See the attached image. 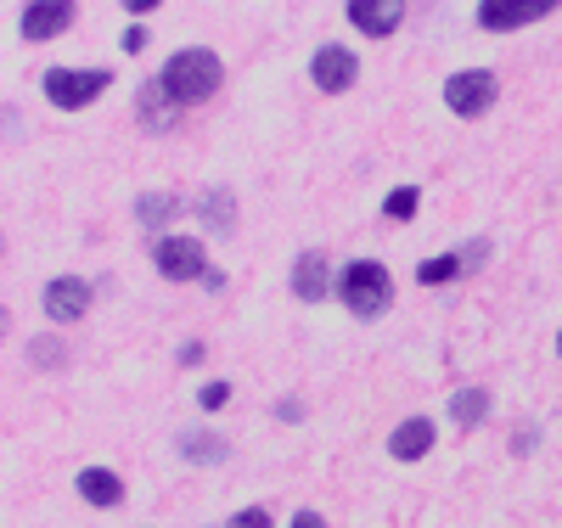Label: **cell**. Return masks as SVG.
Returning a JSON list of instances; mask_svg holds the SVG:
<instances>
[{
  "instance_id": "obj_1",
  "label": "cell",
  "mask_w": 562,
  "mask_h": 528,
  "mask_svg": "<svg viewBox=\"0 0 562 528\" xmlns=\"http://www.w3.org/2000/svg\"><path fill=\"white\" fill-rule=\"evenodd\" d=\"M220 79H225V63H220V52H209V45H180L158 74L169 108H203L220 90Z\"/></svg>"
},
{
  "instance_id": "obj_2",
  "label": "cell",
  "mask_w": 562,
  "mask_h": 528,
  "mask_svg": "<svg viewBox=\"0 0 562 528\" xmlns=\"http://www.w3.org/2000/svg\"><path fill=\"white\" fill-rule=\"evenodd\" d=\"M338 299L355 321H378L394 310V276L383 259H349L338 270Z\"/></svg>"
},
{
  "instance_id": "obj_3",
  "label": "cell",
  "mask_w": 562,
  "mask_h": 528,
  "mask_svg": "<svg viewBox=\"0 0 562 528\" xmlns=\"http://www.w3.org/2000/svg\"><path fill=\"white\" fill-rule=\"evenodd\" d=\"M113 85V68H45L40 90L57 102V113H79Z\"/></svg>"
},
{
  "instance_id": "obj_4",
  "label": "cell",
  "mask_w": 562,
  "mask_h": 528,
  "mask_svg": "<svg viewBox=\"0 0 562 528\" xmlns=\"http://www.w3.org/2000/svg\"><path fill=\"white\" fill-rule=\"evenodd\" d=\"M495 96H501V74H490V68H456L445 79V108L461 119H484L495 108Z\"/></svg>"
},
{
  "instance_id": "obj_5",
  "label": "cell",
  "mask_w": 562,
  "mask_h": 528,
  "mask_svg": "<svg viewBox=\"0 0 562 528\" xmlns=\"http://www.w3.org/2000/svg\"><path fill=\"white\" fill-rule=\"evenodd\" d=\"M153 265L164 281H209V248L198 243V236H158L153 243Z\"/></svg>"
},
{
  "instance_id": "obj_6",
  "label": "cell",
  "mask_w": 562,
  "mask_h": 528,
  "mask_svg": "<svg viewBox=\"0 0 562 528\" xmlns=\"http://www.w3.org/2000/svg\"><path fill=\"white\" fill-rule=\"evenodd\" d=\"M45 315H52L57 326H74L90 315V304H97V287H90L85 276H57V281H45V293H40Z\"/></svg>"
},
{
  "instance_id": "obj_7",
  "label": "cell",
  "mask_w": 562,
  "mask_h": 528,
  "mask_svg": "<svg viewBox=\"0 0 562 528\" xmlns=\"http://www.w3.org/2000/svg\"><path fill=\"white\" fill-rule=\"evenodd\" d=\"M310 79H315V90H326V96H344V90H355V79H360V57L349 52V45H315Z\"/></svg>"
},
{
  "instance_id": "obj_8",
  "label": "cell",
  "mask_w": 562,
  "mask_h": 528,
  "mask_svg": "<svg viewBox=\"0 0 562 528\" xmlns=\"http://www.w3.org/2000/svg\"><path fill=\"white\" fill-rule=\"evenodd\" d=\"M557 12V0H484L479 7V23L490 34H506V29H529V23H546Z\"/></svg>"
},
{
  "instance_id": "obj_9",
  "label": "cell",
  "mask_w": 562,
  "mask_h": 528,
  "mask_svg": "<svg viewBox=\"0 0 562 528\" xmlns=\"http://www.w3.org/2000/svg\"><path fill=\"white\" fill-rule=\"evenodd\" d=\"M293 293L304 304H321L326 293H338V276H333V259H326V248H304L299 265H293Z\"/></svg>"
},
{
  "instance_id": "obj_10",
  "label": "cell",
  "mask_w": 562,
  "mask_h": 528,
  "mask_svg": "<svg viewBox=\"0 0 562 528\" xmlns=\"http://www.w3.org/2000/svg\"><path fill=\"white\" fill-rule=\"evenodd\" d=\"M68 23H74V7L68 0H29V7L18 12V29H23V40H57V34H68Z\"/></svg>"
},
{
  "instance_id": "obj_11",
  "label": "cell",
  "mask_w": 562,
  "mask_h": 528,
  "mask_svg": "<svg viewBox=\"0 0 562 528\" xmlns=\"http://www.w3.org/2000/svg\"><path fill=\"white\" fill-rule=\"evenodd\" d=\"M344 18H349L360 34H371V40H389V34L405 23V7H400V0H349Z\"/></svg>"
},
{
  "instance_id": "obj_12",
  "label": "cell",
  "mask_w": 562,
  "mask_h": 528,
  "mask_svg": "<svg viewBox=\"0 0 562 528\" xmlns=\"http://www.w3.org/2000/svg\"><path fill=\"white\" fill-rule=\"evenodd\" d=\"M434 439H439V427L428 416H405L394 434H389V456L394 461H422V456L434 450Z\"/></svg>"
},
{
  "instance_id": "obj_13",
  "label": "cell",
  "mask_w": 562,
  "mask_h": 528,
  "mask_svg": "<svg viewBox=\"0 0 562 528\" xmlns=\"http://www.w3.org/2000/svg\"><path fill=\"white\" fill-rule=\"evenodd\" d=\"M192 214L209 225V236H231L237 231V191H225V186H209L203 198L192 203Z\"/></svg>"
},
{
  "instance_id": "obj_14",
  "label": "cell",
  "mask_w": 562,
  "mask_h": 528,
  "mask_svg": "<svg viewBox=\"0 0 562 528\" xmlns=\"http://www.w3.org/2000/svg\"><path fill=\"white\" fill-rule=\"evenodd\" d=\"M79 495L90 501V506H102V512H113L119 501H124V478L113 472V467H79Z\"/></svg>"
},
{
  "instance_id": "obj_15",
  "label": "cell",
  "mask_w": 562,
  "mask_h": 528,
  "mask_svg": "<svg viewBox=\"0 0 562 528\" xmlns=\"http://www.w3.org/2000/svg\"><path fill=\"white\" fill-rule=\"evenodd\" d=\"M175 450L186 456V461H198V467H220V461H231V439H220V434H180L175 439Z\"/></svg>"
},
{
  "instance_id": "obj_16",
  "label": "cell",
  "mask_w": 562,
  "mask_h": 528,
  "mask_svg": "<svg viewBox=\"0 0 562 528\" xmlns=\"http://www.w3.org/2000/svg\"><path fill=\"white\" fill-rule=\"evenodd\" d=\"M180 209H186V203L169 198V191H140V198H135V225H140V231H164Z\"/></svg>"
},
{
  "instance_id": "obj_17",
  "label": "cell",
  "mask_w": 562,
  "mask_h": 528,
  "mask_svg": "<svg viewBox=\"0 0 562 528\" xmlns=\"http://www.w3.org/2000/svg\"><path fill=\"white\" fill-rule=\"evenodd\" d=\"M490 416V389H479V382H473V389H456L450 394V422L456 427H479Z\"/></svg>"
},
{
  "instance_id": "obj_18",
  "label": "cell",
  "mask_w": 562,
  "mask_h": 528,
  "mask_svg": "<svg viewBox=\"0 0 562 528\" xmlns=\"http://www.w3.org/2000/svg\"><path fill=\"white\" fill-rule=\"evenodd\" d=\"M467 270V259H461V248L456 254H439V259H428V265H416V281L422 287H445L450 276H461Z\"/></svg>"
},
{
  "instance_id": "obj_19",
  "label": "cell",
  "mask_w": 562,
  "mask_h": 528,
  "mask_svg": "<svg viewBox=\"0 0 562 528\" xmlns=\"http://www.w3.org/2000/svg\"><path fill=\"white\" fill-rule=\"evenodd\" d=\"M416 209H422V191L416 186H394L389 198H383V214L389 220H416Z\"/></svg>"
},
{
  "instance_id": "obj_20",
  "label": "cell",
  "mask_w": 562,
  "mask_h": 528,
  "mask_svg": "<svg viewBox=\"0 0 562 528\" xmlns=\"http://www.w3.org/2000/svg\"><path fill=\"white\" fill-rule=\"evenodd\" d=\"M225 528H276V517H270L265 506H243V512H237V517H231Z\"/></svg>"
},
{
  "instance_id": "obj_21",
  "label": "cell",
  "mask_w": 562,
  "mask_h": 528,
  "mask_svg": "<svg viewBox=\"0 0 562 528\" xmlns=\"http://www.w3.org/2000/svg\"><path fill=\"white\" fill-rule=\"evenodd\" d=\"M29 355H34V366H63V360H68V349H63V344H52V338H40Z\"/></svg>"
},
{
  "instance_id": "obj_22",
  "label": "cell",
  "mask_w": 562,
  "mask_h": 528,
  "mask_svg": "<svg viewBox=\"0 0 562 528\" xmlns=\"http://www.w3.org/2000/svg\"><path fill=\"white\" fill-rule=\"evenodd\" d=\"M198 400H203V411H220V405L231 400V382H203V394H198Z\"/></svg>"
},
{
  "instance_id": "obj_23",
  "label": "cell",
  "mask_w": 562,
  "mask_h": 528,
  "mask_svg": "<svg viewBox=\"0 0 562 528\" xmlns=\"http://www.w3.org/2000/svg\"><path fill=\"white\" fill-rule=\"evenodd\" d=\"M119 45H124V52H140V45H147V29H140V23H130Z\"/></svg>"
},
{
  "instance_id": "obj_24",
  "label": "cell",
  "mask_w": 562,
  "mask_h": 528,
  "mask_svg": "<svg viewBox=\"0 0 562 528\" xmlns=\"http://www.w3.org/2000/svg\"><path fill=\"white\" fill-rule=\"evenodd\" d=\"M288 528H326V517H321V512H310V506H304V512H299V517H293V523H288Z\"/></svg>"
},
{
  "instance_id": "obj_25",
  "label": "cell",
  "mask_w": 562,
  "mask_h": 528,
  "mask_svg": "<svg viewBox=\"0 0 562 528\" xmlns=\"http://www.w3.org/2000/svg\"><path fill=\"white\" fill-rule=\"evenodd\" d=\"M175 360H180V366H198V360H203V344H180Z\"/></svg>"
},
{
  "instance_id": "obj_26",
  "label": "cell",
  "mask_w": 562,
  "mask_h": 528,
  "mask_svg": "<svg viewBox=\"0 0 562 528\" xmlns=\"http://www.w3.org/2000/svg\"><path fill=\"white\" fill-rule=\"evenodd\" d=\"M124 12H130V18H153V12H158V0H130Z\"/></svg>"
},
{
  "instance_id": "obj_27",
  "label": "cell",
  "mask_w": 562,
  "mask_h": 528,
  "mask_svg": "<svg viewBox=\"0 0 562 528\" xmlns=\"http://www.w3.org/2000/svg\"><path fill=\"white\" fill-rule=\"evenodd\" d=\"M276 416H281V422H299V416H304V405H299V400H288V405H276Z\"/></svg>"
},
{
  "instance_id": "obj_28",
  "label": "cell",
  "mask_w": 562,
  "mask_h": 528,
  "mask_svg": "<svg viewBox=\"0 0 562 528\" xmlns=\"http://www.w3.org/2000/svg\"><path fill=\"white\" fill-rule=\"evenodd\" d=\"M557 355H562V332H557Z\"/></svg>"
}]
</instances>
